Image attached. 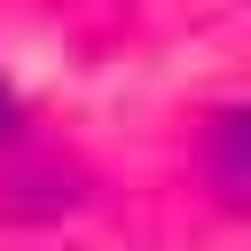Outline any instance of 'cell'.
Segmentation results:
<instances>
[{
  "mask_svg": "<svg viewBox=\"0 0 251 251\" xmlns=\"http://www.w3.org/2000/svg\"><path fill=\"white\" fill-rule=\"evenodd\" d=\"M204 180L227 212H251V110H220L204 126Z\"/></svg>",
  "mask_w": 251,
  "mask_h": 251,
  "instance_id": "6da1fadb",
  "label": "cell"
},
{
  "mask_svg": "<svg viewBox=\"0 0 251 251\" xmlns=\"http://www.w3.org/2000/svg\"><path fill=\"white\" fill-rule=\"evenodd\" d=\"M8 126H16V110H8V86H0V133H8Z\"/></svg>",
  "mask_w": 251,
  "mask_h": 251,
  "instance_id": "7a4b0ae2",
  "label": "cell"
}]
</instances>
